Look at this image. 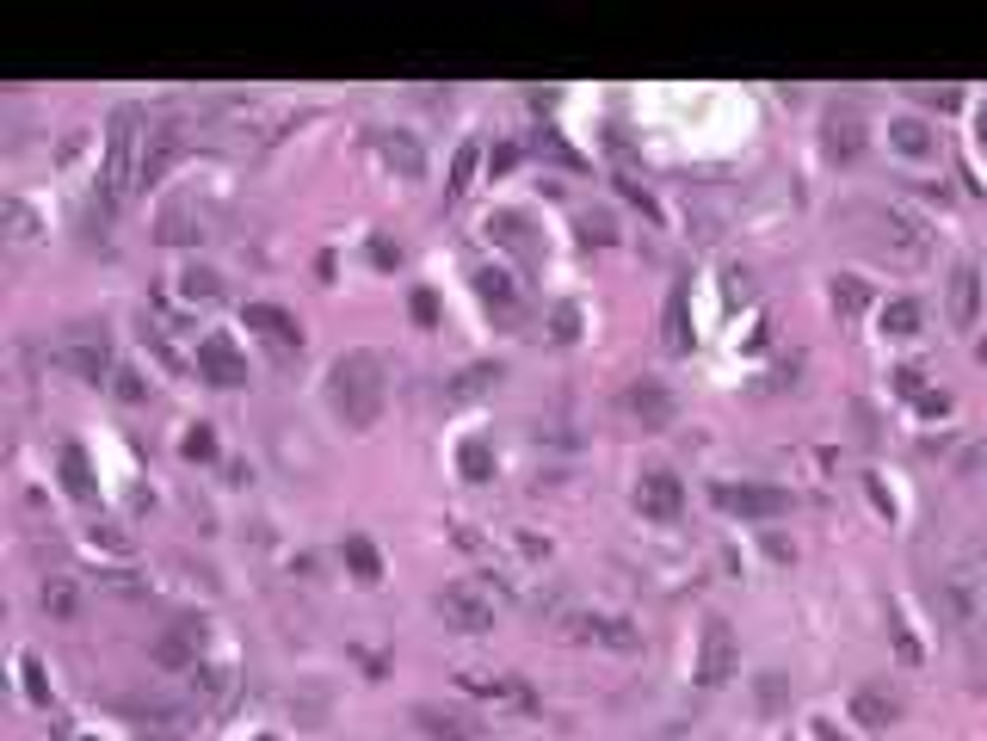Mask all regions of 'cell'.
<instances>
[{
  "label": "cell",
  "instance_id": "obj_1",
  "mask_svg": "<svg viewBox=\"0 0 987 741\" xmlns=\"http://www.w3.org/2000/svg\"><path fill=\"white\" fill-rule=\"evenodd\" d=\"M383 396H389V371L371 346H352L334 359V371H327V402L340 408L346 427H377V414H383Z\"/></svg>",
  "mask_w": 987,
  "mask_h": 741
},
{
  "label": "cell",
  "instance_id": "obj_2",
  "mask_svg": "<svg viewBox=\"0 0 987 741\" xmlns=\"http://www.w3.org/2000/svg\"><path fill=\"white\" fill-rule=\"evenodd\" d=\"M142 155H149V130H142V112H136V105H124V112H112V124H105L99 217H112V210L142 186Z\"/></svg>",
  "mask_w": 987,
  "mask_h": 741
},
{
  "label": "cell",
  "instance_id": "obj_3",
  "mask_svg": "<svg viewBox=\"0 0 987 741\" xmlns=\"http://www.w3.org/2000/svg\"><path fill=\"white\" fill-rule=\"evenodd\" d=\"M858 241L870 247L876 260H889V266H901V272H920V266L932 260V235H926V223H920V217H907V210H895V204H870V210H858Z\"/></svg>",
  "mask_w": 987,
  "mask_h": 741
},
{
  "label": "cell",
  "instance_id": "obj_4",
  "mask_svg": "<svg viewBox=\"0 0 987 741\" xmlns=\"http://www.w3.org/2000/svg\"><path fill=\"white\" fill-rule=\"evenodd\" d=\"M50 359H56L68 377L99 383V377H112V340H105L99 322H68V328L50 340Z\"/></svg>",
  "mask_w": 987,
  "mask_h": 741
},
{
  "label": "cell",
  "instance_id": "obj_5",
  "mask_svg": "<svg viewBox=\"0 0 987 741\" xmlns=\"http://www.w3.org/2000/svg\"><path fill=\"white\" fill-rule=\"evenodd\" d=\"M494 612H500V599L482 587V581H445L438 587V618H445L451 630H488L494 624Z\"/></svg>",
  "mask_w": 987,
  "mask_h": 741
},
{
  "label": "cell",
  "instance_id": "obj_6",
  "mask_svg": "<svg viewBox=\"0 0 987 741\" xmlns=\"http://www.w3.org/2000/svg\"><path fill=\"white\" fill-rule=\"evenodd\" d=\"M204 618H173L161 637L149 643V655H155V667H167V674H198L204 667Z\"/></svg>",
  "mask_w": 987,
  "mask_h": 741
},
{
  "label": "cell",
  "instance_id": "obj_7",
  "mask_svg": "<svg viewBox=\"0 0 987 741\" xmlns=\"http://www.w3.org/2000/svg\"><path fill=\"white\" fill-rule=\"evenodd\" d=\"M710 501L728 519H784L790 513V494L784 488H765V482H716Z\"/></svg>",
  "mask_w": 987,
  "mask_h": 741
},
{
  "label": "cell",
  "instance_id": "obj_8",
  "mask_svg": "<svg viewBox=\"0 0 987 741\" xmlns=\"http://www.w3.org/2000/svg\"><path fill=\"white\" fill-rule=\"evenodd\" d=\"M617 408H624V420L630 427H642V433H661V427H673V390L667 383H654V377H636V383H624V396H617Z\"/></svg>",
  "mask_w": 987,
  "mask_h": 741
},
{
  "label": "cell",
  "instance_id": "obj_9",
  "mask_svg": "<svg viewBox=\"0 0 987 741\" xmlns=\"http://www.w3.org/2000/svg\"><path fill=\"white\" fill-rule=\"evenodd\" d=\"M124 717H130V729L155 735V741H186V735L198 729V711H192V704H173V698H155V704H124Z\"/></svg>",
  "mask_w": 987,
  "mask_h": 741
},
{
  "label": "cell",
  "instance_id": "obj_10",
  "mask_svg": "<svg viewBox=\"0 0 987 741\" xmlns=\"http://www.w3.org/2000/svg\"><path fill=\"white\" fill-rule=\"evenodd\" d=\"M562 637L599 643V649H636V624L611 618V612H568V618H562Z\"/></svg>",
  "mask_w": 987,
  "mask_h": 741
},
{
  "label": "cell",
  "instance_id": "obj_11",
  "mask_svg": "<svg viewBox=\"0 0 987 741\" xmlns=\"http://www.w3.org/2000/svg\"><path fill=\"white\" fill-rule=\"evenodd\" d=\"M198 371H204V383H216V390H241L247 383V359L235 352L229 334H204L198 340Z\"/></svg>",
  "mask_w": 987,
  "mask_h": 741
},
{
  "label": "cell",
  "instance_id": "obj_12",
  "mask_svg": "<svg viewBox=\"0 0 987 741\" xmlns=\"http://www.w3.org/2000/svg\"><path fill=\"white\" fill-rule=\"evenodd\" d=\"M414 729L432 735V741H488V723L482 717L445 711V704H414Z\"/></svg>",
  "mask_w": 987,
  "mask_h": 741
},
{
  "label": "cell",
  "instance_id": "obj_13",
  "mask_svg": "<svg viewBox=\"0 0 987 741\" xmlns=\"http://www.w3.org/2000/svg\"><path fill=\"white\" fill-rule=\"evenodd\" d=\"M247 334H260L278 359H290V352H303V328L290 322V315L278 303H247Z\"/></svg>",
  "mask_w": 987,
  "mask_h": 741
},
{
  "label": "cell",
  "instance_id": "obj_14",
  "mask_svg": "<svg viewBox=\"0 0 987 741\" xmlns=\"http://www.w3.org/2000/svg\"><path fill=\"white\" fill-rule=\"evenodd\" d=\"M728 674H735V637H728L722 618H710L698 643V686H722Z\"/></svg>",
  "mask_w": 987,
  "mask_h": 741
},
{
  "label": "cell",
  "instance_id": "obj_15",
  "mask_svg": "<svg viewBox=\"0 0 987 741\" xmlns=\"http://www.w3.org/2000/svg\"><path fill=\"white\" fill-rule=\"evenodd\" d=\"M679 507H685L679 476H673V470H648L642 488H636V513H642V519H679Z\"/></svg>",
  "mask_w": 987,
  "mask_h": 741
},
{
  "label": "cell",
  "instance_id": "obj_16",
  "mask_svg": "<svg viewBox=\"0 0 987 741\" xmlns=\"http://www.w3.org/2000/svg\"><path fill=\"white\" fill-rule=\"evenodd\" d=\"M371 149L383 155L389 173H401V180H420V173H426V155H420V143H414L408 130H371Z\"/></svg>",
  "mask_w": 987,
  "mask_h": 741
},
{
  "label": "cell",
  "instance_id": "obj_17",
  "mask_svg": "<svg viewBox=\"0 0 987 741\" xmlns=\"http://www.w3.org/2000/svg\"><path fill=\"white\" fill-rule=\"evenodd\" d=\"M488 241H500L506 254H519L525 266H537V260H543V241L531 235V223L519 217V210H494V217H488Z\"/></svg>",
  "mask_w": 987,
  "mask_h": 741
},
{
  "label": "cell",
  "instance_id": "obj_18",
  "mask_svg": "<svg viewBox=\"0 0 987 741\" xmlns=\"http://www.w3.org/2000/svg\"><path fill=\"white\" fill-rule=\"evenodd\" d=\"M975 315H981V266L963 260L950 272V328H975Z\"/></svg>",
  "mask_w": 987,
  "mask_h": 741
},
{
  "label": "cell",
  "instance_id": "obj_19",
  "mask_svg": "<svg viewBox=\"0 0 987 741\" xmlns=\"http://www.w3.org/2000/svg\"><path fill=\"white\" fill-rule=\"evenodd\" d=\"M821 149H827L833 161H858V155H864V118H858V112H827Z\"/></svg>",
  "mask_w": 987,
  "mask_h": 741
},
{
  "label": "cell",
  "instance_id": "obj_20",
  "mask_svg": "<svg viewBox=\"0 0 987 741\" xmlns=\"http://www.w3.org/2000/svg\"><path fill=\"white\" fill-rule=\"evenodd\" d=\"M889 149L907 155V161H938V130L920 124V118H895L889 124Z\"/></svg>",
  "mask_w": 987,
  "mask_h": 741
},
{
  "label": "cell",
  "instance_id": "obj_21",
  "mask_svg": "<svg viewBox=\"0 0 987 741\" xmlns=\"http://www.w3.org/2000/svg\"><path fill=\"white\" fill-rule=\"evenodd\" d=\"M852 717H858L864 729H889V723L901 717V698H895V692H876V686H858V692H852Z\"/></svg>",
  "mask_w": 987,
  "mask_h": 741
},
{
  "label": "cell",
  "instance_id": "obj_22",
  "mask_svg": "<svg viewBox=\"0 0 987 741\" xmlns=\"http://www.w3.org/2000/svg\"><path fill=\"white\" fill-rule=\"evenodd\" d=\"M204 235V223H192V204H167L161 223H155V241L161 247H192Z\"/></svg>",
  "mask_w": 987,
  "mask_h": 741
},
{
  "label": "cell",
  "instance_id": "obj_23",
  "mask_svg": "<svg viewBox=\"0 0 987 741\" xmlns=\"http://www.w3.org/2000/svg\"><path fill=\"white\" fill-rule=\"evenodd\" d=\"M38 599H44V612L50 618H81V593H75V581H68V575H44V587H38Z\"/></svg>",
  "mask_w": 987,
  "mask_h": 741
},
{
  "label": "cell",
  "instance_id": "obj_24",
  "mask_svg": "<svg viewBox=\"0 0 987 741\" xmlns=\"http://www.w3.org/2000/svg\"><path fill=\"white\" fill-rule=\"evenodd\" d=\"M62 488L75 494V501H93V470H87L81 445H62Z\"/></svg>",
  "mask_w": 987,
  "mask_h": 741
},
{
  "label": "cell",
  "instance_id": "obj_25",
  "mask_svg": "<svg viewBox=\"0 0 987 741\" xmlns=\"http://www.w3.org/2000/svg\"><path fill=\"white\" fill-rule=\"evenodd\" d=\"M661 340H667V352H685V346H691V322H685V285H673V297H667V328H661Z\"/></svg>",
  "mask_w": 987,
  "mask_h": 741
},
{
  "label": "cell",
  "instance_id": "obj_26",
  "mask_svg": "<svg viewBox=\"0 0 987 741\" xmlns=\"http://www.w3.org/2000/svg\"><path fill=\"white\" fill-rule=\"evenodd\" d=\"M179 297L186 303H216L223 297V278H216L210 266H192V272H179Z\"/></svg>",
  "mask_w": 987,
  "mask_h": 741
},
{
  "label": "cell",
  "instance_id": "obj_27",
  "mask_svg": "<svg viewBox=\"0 0 987 741\" xmlns=\"http://www.w3.org/2000/svg\"><path fill=\"white\" fill-rule=\"evenodd\" d=\"M346 569H352L358 581H377V575H383V556H377V544L352 532V538H346Z\"/></svg>",
  "mask_w": 987,
  "mask_h": 741
},
{
  "label": "cell",
  "instance_id": "obj_28",
  "mask_svg": "<svg viewBox=\"0 0 987 741\" xmlns=\"http://www.w3.org/2000/svg\"><path fill=\"white\" fill-rule=\"evenodd\" d=\"M457 464H463V476H469V482H488V476H494V451H488V439H463Z\"/></svg>",
  "mask_w": 987,
  "mask_h": 741
},
{
  "label": "cell",
  "instance_id": "obj_29",
  "mask_svg": "<svg viewBox=\"0 0 987 741\" xmlns=\"http://www.w3.org/2000/svg\"><path fill=\"white\" fill-rule=\"evenodd\" d=\"M475 291H482L494 309H506V315H513V285H506V272H494V266H482V272H475Z\"/></svg>",
  "mask_w": 987,
  "mask_h": 741
},
{
  "label": "cell",
  "instance_id": "obj_30",
  "mask_svg": "<svg viewBox=\"0 0 987 741\" xmlns=\"http://www.w3.org/2000/svg\"><path fill=\"white\" fill-rule=\"evenodd\" d=\"M833 303H839V315H864V309H870V285H864V278H839V285H833Z\"/></svg>",
  "mask_w": 987,
  "mask_h": 741
},
{
  "label": "cell",
  "instance_id": "obj_31",
  "mask_svg": "<svg viewBox=\"0 0 987 741\" xmlns=\"http://www.w3.org/2000/svg\"><path fill=\"white\" fill-rule=\"evenodd\" d=\"M475 161H482V149H475V143H463V149H457V161H451V186H445L451 198H463V192H469V180H475Z\"/></svg>",
  "mask_w": 987,
  "mask_h": 741
},
{
  "label": "cell",
  "instance_id": "obj_32",
  "mask_svg": "<svg viewBox=\"0 0 987 741\" xmlns=\"http://www.w3.org/2000/svg\"><path fill=\"white\" fill-rule=\"evenodd\" d=\"M883 328H889V334H920V303H913V297L889 303V309H883Z\"/></svg>",
  "mask_w": 987,
  "mask_h": 741
},
{
  "label": "cell",
  "instance_id": "obj_33",
  "mask_svg": "<svg viewBox=\"0 0 987 741\" xmlns=\"http://www.w3.org/2000/svg\"><path fill=\"white\" fill-rule=\"evenodd\" d=\"M494 377H500L494 365H469V371H463V377L451 383V402H469V396H482V390H488Z\"/></svg>",
  "mask_w": 987,
  "mask_h": 741
},
{
  "label": "cell",
  "instance_id": "obj_34",
  "mask_svg": "<svg viewBox=\"0 0 987 741\" xmlns=\"http://www.w3.org/2000/svg\"><path fill=\"white\" fill-rule=\"evenodd\" d=\"M537 149H543V155H550L556 167H568V173H580V155H574V149L562 143V136H556V130H537Z\"/></svg>",
  "mask_w": 987,
  "mask_h": 741
},
{
  "label": "cell",
  "instance_id": "obj_35",
  "mask_svg": "<svg viewBox=\"0 0 987 741\" xmlns=\"http://www.w3.org/2000/svg\"><path fill=\"white\" fill-rule=\"evenodd\" d=\"M19 674H25V692H31V704H50V686H44V661H38V655H25V661H19Z\"/></svg>",
  "mask_w": 987,
  "mask_h": 741
},
{
  "label": "cell",
  "instance_id": "obj_36",
  "mask_svg": "<svg viewBox=\"0 0 987 741\" xmlns=\"http://www.w3.org/2000/svg\"><path fill=\"white\" fill-rule=\"evenodd\" d=\"M364 254H371L377 272H395V266H401V247H395L389 235H371V247H364Z\"/></svg>",
  "mask_w": 987,
  "mask_h": 741
},
{
  "label": "cell",
  "instance_id": "obj_37",
  "mask_svg": "<svg viewBox=\"0 0 987 741\" xmlns=\"http://www.w3.org/2000/svg\"><path fill=\"white\" fill-rule=\"evenodd\" d=\"M889 630H895L901 661H907V667H920V643H913V630H907V618H901V612H889Z\"/></svg>",
  "mask_w": 987,
  "mask_h": 741
},
{
  "label": "cell",
  "instance_id": "obj_38",
  "mask_svg": "<svg viewBox=\"0 0 987 741\" xmlns=\"http://www.w3.org/2000/svg\"><path fill=\"white\" fill-rule=\"evenodd\" d=\"M580 241H599V247H611V241H617L611 217H599V210H587V217H580Z\"/></svg>",
  "mask_w": 987,
  "mask_h": 741
},
{
  "label": "cell",
  "instance_id": "obj_39",
  "mask_svg": "<svg viewBox=\"0 0 987 741\" xmlns=\"http://www.w3.org/2000/svg\"><path fill=\"white\" fill-rule=\"evenodd\" d=\"M7 235H13V241H31V210H25L19 198H7Z\"/></svg>",
  "mask_w": 987,
  "mask_h": 741
},
{
  "label": "cell",
  "instance_id": "obj_40",
  "mask_svg": "<svg viewBox=\"0 0 987 741\" xmlns=\"http://www.w3.org/2000/svg\"><path fill=\"white\" fill-rule=\"evenodd\" d=\"M186 457H192V464H204V457H216V433H210V427L186 433Z\"/></svg>",
  "mask_w": 987,
  "mask_h": 741
},
{
  "label": "cell",
  "instance_id": "obj_41",
  "mask_svg": "<svg viewBox=\"0 0 987 741\" xmlns=\"http://www.w3.org/2000/svg\"><path fill=\"white\" fill-rule=\"evenodd\" d=\"M408 309H414V322H420V328H432V322H438V297H432V291H414V297H408Z\"/></svg>",
  "mask_w": 987,
  "mask_h": 741
},
{
  "label": "cell",
  "instance_id": "obj_42",
  "mask_svg": "<svg viewBox=\"0 0 987 741\" xmlns=\"http://www.w3.org/2000/svg\"><path fill=\"white\" fill-rule=\"evenodd\" d=\"M93 544H99V550H112V556H124V550H130V538L118 532V525H93Z\"/></svg>",
  "mask_w": 987,
  "mask_h": 741
},
{
  "label": "cell",
  "instance_id": "obj_43",
  "mask_svg": "<svg viewBox=\"0 0 987 741\" xmlns=\"http://www.w3.org/2000/svg\"><path fill=\"white\" fill-rule=\"evenodd\" d=\"M895 390L920 402V396H926V383H920V365H901V371H895Z\"/></svg>",
  "mask_w": 987,
  "mask_h": 741
},
{
  "label": "cell",
  "instance_id": "obj_44",
  "mask_svg": "<svg viewBox=\"0 0 987 741\" xmlns=\"http://www.w3.org/2000/svg\"><path fill=\"white\" fill-rule=\"evenodd\" d=\"M118 396H124V402H142L149 390H142V377H136V371H118Z\"/></svg>",
  "mask_w": 987,
  "mask_h": 741
},
{
  "label": "cell",
  "instance_id": "obj_45",
  "mask_svg": "<svg viewBox=\"0 0 987 741\" xmlns=\"http://www.w3.org/2000/svg\"><path fill=\"white\" fill-rule=\"evenodd\" d=\"M519 161V149L513 143H500V149H488V173H506V167H513Z\"/></svg>",
  "mask_w": 987,
  "mask_h": 741
},
{
  "label": "cell",
  "instance_id": "obj_46",
  "mask_svg": "<svg viewBox=\"0 0 987 741\" xmlns=\"http://www.w3.org/2000/svg\"><path fill=\"white\" fill-rule=\"evenodd\" d=\"M969 464H975V476H987V451H975V457H969Z\"/></svg>",
  "mask_w": 987,
  "mask_h": 741
},
{
  "label": "cell",
  "instance_id": "obj_47",
  "mask_svg": "<svg viewBox=\"0 0 987 741\" xmlns=\"http://www.w3.org/2000/svg\"><path fill=\"white\" fill-rule=\"evenodd\" d=\"M815 735H821V741H846V735H833V729H827V723H821V729H815Z\"/></svg>",
  "mask_w": 987,
  "mask_h": 741
},
{
  "label": "cell",
  "instance_id": "obj_48",
  "mask_svg": "<svg viewBox=\"0 0 987 741\" xmlns=\"http://www.w3.org/2000/svg\"><path fill=\"white\" fill-rule=\"evenodd\" d=\"M981 143H987V112H981Z\"/></svg>",
  "mask_w": 987,
  "mask_h": 741
},
{
  "label": "cell",
  "instance_id": "obj_49",
  "mask_svg": "<svg viewBox=\"0 0 987 741\" xmlns=\"http://www.w3.org/2000/svg\"><path fill=\"white\" fill-rule=\"evenodd\" d=\"M981 365H987V340H981Z\"/></svg>",
  "mask_w": 987,
  "mask_h": 741
},
{
  "label": "cell",
  "instance_id": "obj_50",
  "mask_svg": "<svg viewBox=\"0 0 987 741\" xmlns=\"http://www.w3.org/2000/svg\"><path fill=\"white\" fill-rule=\"evenodd\" d=\"M260 741H272V735H260Z\"/></svg>",
  "mask_w": 987,
  "mask_h": 741
}]
</instances>
